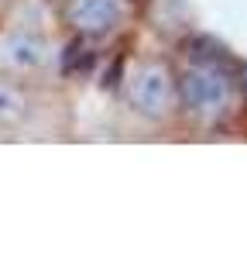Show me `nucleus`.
Returning a JSON list of instances; mask_svg holds the SVG:
<instances>
[{
	"label": "nucleus",
	"instance_id": "nucleus-1",
	"mask_svg": "<svg viewBox=\"0 0 247 258\" xmlns=\"http://www.w3.org/2000/svg\"><path fill=\"white\" fill-rule=\"evenodd\" d=\"M182 120L203 131L226 127L244 110V86L237 73L213 55H189L179 62Z\"/></svg>",
	"mask_w": 247,
	"mask_h": 258
},
{
	"label": "nucleus",
	"instance_id": "nucleus-2",
	"mask_svg": "<svg viewBox=\"0 0 247 258\" xmlns=\"http://www.w3.org/2000/svg\"><path fill=\"white\" fill-rule=\"evenodd\" d=\"M120 103L127 114L151 127H172L182 120L179 62L168 55H134L120 73Z\"/></svg>",
	"mask_w": 247,
	"mask_h": 258
},
{
	"label": "nucleus",
	"instance_id": "nucleus-3",
	"mask_svg": "<svg viewBox=\"0 0 247 258\" xmlns=\"http://www.w3.org/2000/svg\"><path fill=\"white\" fill-rule=\"evenodd\" d=\"M138 18L134 0H59V24L79 41H113Z\"/></svg>",
	"mask_w": 247,
	"mask_h": 258
},
{
	"label": "nucleus",
	"instance_id": "nucleus-4",
	"mask_svg": "<svg viewBox=\"0 0 247 258\" xmlns=\"http://www.w3.org/2000/svg\"><path fill=\"white\" fill-rule=\"evenodd\" d=\"M52 59H55V41L38 24L28 21L0 24V73L38 80L41 73L52 69Z\"/></svg>",
	"mask_w": 247,
	"mask_h": 258
},
{
	"label": "nucleus",
	"instance_id": "nucleus-5",
	"mask_svg": "<svg viewBox=\"0 0 247 258\" xmlns=\"http://www.w3.org/2000/svg\"><path fill=\"white\" fill-rule=\"evenodd\" d=\"M35 117V93L28 80L0 73V135H14Z\"/></svg>",
	"mask_w": 247,
	"mask_h": 258
}]
</instances>
